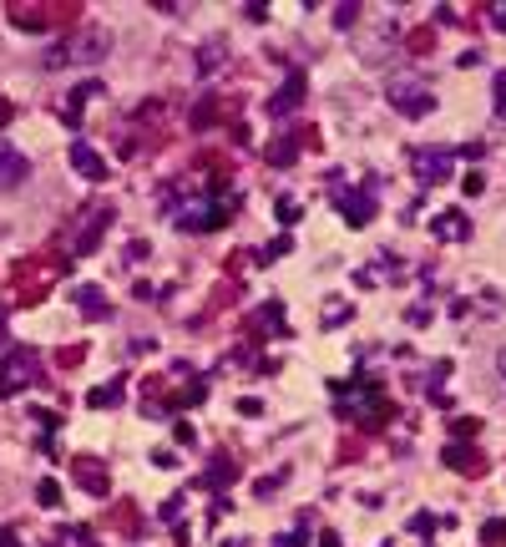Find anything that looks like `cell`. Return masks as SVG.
Instances as JSON below:
<instances>
[{
    "label": "cell",
    "mask_w": 506,
    "mask_h": 547,
    "mask_svg": "<svg viewBox=\"0 0 506 547\" xmlns=\"http://www.w3.org/2000/svg\"><path fill=\"white\" fill-rule=\"evenodd\" d=\"M385 97H390V107H395L400 117H426V112L436 107L431 87H426V82H415V76H395V82L385 87Z\"/></svg>",
    "instance_id": "cell-1"
},
{
    "label": "cell",
    "mask_w": 506,
    "mask_h": 547,
    "mask_svg": "<svg viewBox=\"0 0 506 547\" xmlns=\"http://www.w3.org/2000/svg\"><path fill=\"white\" fill-rule=\"evenodd\" d=\"M112 46V36L102 31V26H92V31H76L66 46H56V56H51V66H61V61H97L102 51Z\"/></svg>",
    "instance_id": "cell-2"
},
{
    "label": "cell",
    "mask_w": 506,
    "mask_h": 547,
    "mask_svg": "<svg viewBox=\"0 0 506 547\" xmlns=\"http://www.w3.org/2000/svg\"><path fill=\"white\" fill-rule=\"evenodd\" d=\"M415 178L420 183H446L456 173V152H441V147H415V158H410Z\"/></svg>",
    "instance_id": "cell-3"
},
{
    "label": "cell",
    "mask_w": 506,
    "mask_h": 547,
    "mask_svg": "<svg viewBox=\"0 0 506 547\" xmlns=\"http://www.w3.org/2000/svg\"><path fill=\"white\" fill-rule=\"evenodd\" d=\"M31 380H36V355H26V350H16L6 365H0V390H21Z\"/></svg>",
    "instance_id": "cell-4"
},
{
    "label": "cell",
    "mask_w": 506,
    "mask_h": 547,
    "mask_svg": "<svg viewBox=\"0 0 506 547\" xmlns=\"http://www.w3.org/2000/svg\"><path fill=\"white\" fill-rule=\"evenodd\" d=\"M31 178V163L21 158V152H11L6 142H0V193H11V188H21Z\"/></svg>",
    "instance_id": "cell-5"
},
{
    "label": "cell",
    "mask_w": 506,
    "mask_h": 547,
    "mask_svg": "<svg viewBox=\"0 0 506 547\" xmlns=\"http://www.w3.org/2000/svg\"><path fill=\"white\" fill-rule=\"evenodd\" d=\"M71 168H76L81 178H92V183H97V178H107V163L97 158V152H92L87 142H71Z\"/></svg>",
    "instance_id": "cell-6"
},
{
    "label": "cell",
    "mask_w": 506,
    "mask_h": 547,
    "mask_svg": "<svg viewBox=\"0 0 506 547\" xmlns=\"http://www.w3.org/2000/svg\"><path fill=\"white\" fill-rule=\"evenodd\" d=\"M334 198L345 203V213H350V223H365L370 218V203L360 198V193H350V188H334Z\"/></svg>",
    "instance_id": "cell-7"
},
{
    "label": "cell",
    "mask_w": 506,
    "mask_h": 547,
    "mask_svg": "<svg viewBox=\"0 0 506 547\" xmlns=\"http://www.w3.org/2000/svg\"><path fill=\"white\" fill-rule=\"evenodd\" d=\"M436 233H441V239H466V218L461 213H441Z\"/></svg>",
    "instance_id": "cell-8"
},
{
    "label": "cell",
    "mask_w": 506,
    "mask_h": 547,
    "mask_svg": "<svg viewBox=\"0 0 506 547\" xmlns=\"http://www.w3.org/2000/svg\"><path fill=\"white\" fill-rule=\"evenodd\" d=\"M92 97H102V82H87V87H76V92H71V107H87Z\"/></svg>",
    "instance_id": "cell-9"
},
{
    "label": "cell",
    "mask_w": 506,
    "mask_h": 547,
    "mask_svg": "<svg viewBox=\"0 0 506 547\" xmlns=\"http://www.w3.org/2000/svg\"><path fill=\"white\" fill-rule=\"evenodd\" d=\"M496 117L506 122V71H496Z\"/></svg>",
    "instance_id": "cell-10"
},
{
    "label": "cell",
    "mask_w": 506,
    "mask_h": 547,
    "mask_svg": "<svg viewBox=\"0 0 506 547\" xmlns=\"http://www.w3.org/2000/svg\"><path fill=\"white\" fill-rule=\"evenodd\" d=\"M360 6H334V26H355Z\"/></svg>",
    "instance_id": "cell-11"
},
{
    "label": "cell",
    "mask_w": 506,
    "mask_h": 547,
    "mask_svg": "<svg viewBox=\"0 0 506 547\" xmlns=\"http://www.w3.org/2000/svg\"><path fill=\"white\" fill-rule=\"evenodd\" d=\"M491 21H496V26H501V31H506V6H501V11H496V16H491Z\"/></svg>",
    "instance_id": "cell-12"
},
{
    "label": "cell",
    "mask_w": 506,
    "mask_h": 547,
    "mask_svg": "<svg viewBox=\"0 0 506 547\" xmlns=\"http://www.w3.org/2000/svg\"><path fill=\"white\" fill-rule=\"evenodd\" d=\"M496 370H501V375H506V350H501V355H496Z\"/></svg>",
    "instance_id": "cell-13"
}]
</instances>
